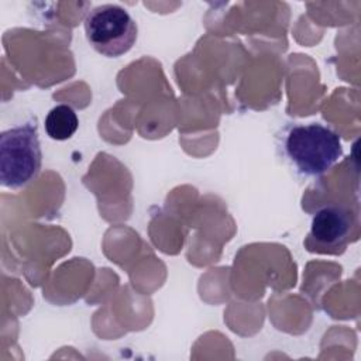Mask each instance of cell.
Returning a JSON list of instances; mask_svg holds the SVG:
<instances>
[{
	"label": "cell",
	"instance_id": "6da1fadb",
	"mask_svg": "<svg viewBox=\"0 0 361 361\" xmlns=\"http://www.w3.org/2000/svg\"><path fill=\"white\" fill-rule=\"evenodd\" d=\"M42 164L37 123H25L0 133V183L20 189L32 182Z\"/></svg>",
	"mask_w": 361,
	"mask_h": 361
},
{
	"label": "cell",
	"instance_id": "277c9868",
	"mask_svg": "<svg viewBox=\"0 0 361 361\" xmlns=\"http://www.w3.org/2000/svg\"><path fill=\"white\" fill-rule=\"evenodd\" d=\"M357 233V214L348 206L330 203L313 216L305 247L310 252L337 255L344 252L351 237H355Z\"/></svg>",
	"mask_w": 361,
	"mask_h": 361
},
{
	"label": "cell",
	"instance_id": "7a4b0ae2",
	"mask_svg": "<svg viewBox=\"0 0 361 361\" xmlns=\"http://www.w3.org/2000/svg\"><path fill=\"white\" fill-rule=\"evenodd\" d=\"M285 151L306 176L326 173L343 155L338 134L319 123L292 127L285 138Z\"/></svg>",
	"mask_w": 361,
	"mask_h": 361
},
{
	"label": "cell",
	"instance_id": "3957f363",
	"mask_svg": "<svg viewBox=\"0 0 361 361\" xmlns=\"http://www.w3.org/2000/svg\"><path fill=\"white\" fill-rule=\"evenodd\" d=\"M83 25L90 47L107 58L127 54L137 41V23L118 4L93 7L86 14Z\"/></svg>",
	"mask_w": 361,
	"mask_h": 361
},
{
	"label": "cell",
	"instance_id": "5b68a950",
	"mask_svg": "<svg viewBox=\"0 0 361 361\" xmlns=\"http://www.w3.org/2000/svg\"><path fill=\"white\" fill-rule=\"evenodd\" d=\"M79 126L75 110L68 104H58L45 117V131L49 138L63 141L71 138Z\"/></svg>",
	"mask_w": 361,
	"mask_h": 361
}]
</instances>
